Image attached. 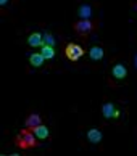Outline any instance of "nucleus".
Wrapping results in <instances>:
<instances>
[{"instance_id":"nucleus-1","label":"nucleus","mask_w":137,"mask_h":156,"mask_svg":"<svg viewBox=\"0 0 137 156\" xmlns=\"http://www.w3.org/2000/svg\"><path fill=\"white\" fill-rule=\"evenodd\" d=\"M16 147L21 150H31L37 147V137L34 134V130L31 129H23L15 138Z\"/></svg>"},{"instance_id":"nucleus-2","label":"nucleus","mask_w":137,"mask_h":156,"mask_svg":"<svg viewBox=\"0 0 137 156\" xmlns=\"http://www.w3.org/2000/svg\"><path fill=\"white\" fill-rule=\"evenodd\" d=\"M65 55L70 61H78L84 55V50H82L81 45H78V44H68L66 48H65Z\"/></svg>"},{"instance_id":"nucleus-3","label":"nucleus","mask_w":137,"mask_h":156,"mask_svg":"<svg viewBox=\"0 0 137 156\" xmlns=\"http://www.w3.org/2000/svg\"><path fill=\"white\" fill-rule=\"evenodd\" d=\"M73 29L76 31L79 36H85V34H89L90 31H94V24L90 20H81V21H76L73 24Z\"/></svg>"},{"instance_id":"nucleus-4","label":"nucleus","mask_w":137,"mask_h":156,"mask_svg":"<svg viewBox=\"0 0 137 156\" xmlns=\"http://www.w3.org/2000/svg\"><path fill=\"white\" fill-rule=\"evenodd\" d=\"M41 124H42V119H41L39 114H31V116H27V119H26V127H27V129H31V130H34L36 127H39Z\"/></svg>"},{"instance_id":"nucleus-5","label":"nucleus","mask_w":137,"mask_h":156,"mask_svg":"<svg viewBox=\"0 0 137 156\" xmlns=\"http://www.w3.org/2000/svg\"><path fill=\"white\" fill-rule=\"evenodd\" d=\"M111 74H113V77H115V79L121 80V79H124V77H126V74H128V69H126V66H124V65H116L115 68H113Z\"/></svg>"},{"instance_id":"nucleus-6","label":"nucleus","mask_w":137,"mask_h":156,"mask_svg":"<svg viewBox=\"0 0 137 156\" xmlns=\"http://www.w3.org/2000/svg\"><path fill=\"white\" fill-rule=\"evenodd\" d=\"M27 44L31 45V47H39V45H42L44 44V37H42V34H39V32H32L29 39H27Z\"/></svg>"},{"instance_id":"nucleus-7","label":"nucleus","mask_w":137,"mask_h":156,"mask_svg":"<svg viewBox=\"0 0 137 156\" xmlns=\"http://www.w3.org/2000/svg\"><path fill=\"white\" fill-rule=\"evenodd\" d=\"M89 55H90V60H94V61H100L102 58H103V48L99 47V45H95V47L90 48Z\"/></svg>"},{"instance_id":"nucleus-8","label":"nucleus","mask_w":137,"mask_h":156,"mask_svg":"<svg viewBox=\"0 0 137 156\" xmlns=\"http://www.w3.org/2000/svg\"><path fill=\"white\" fill-rule=\"evenodd\" d=\"M29 61H31V65L34 68H41L44 65V61H45V56L42 53H32L29 56Z\"/></svg>"},{"instance_id":"nucleus-9","label":"nucleus","mask_w":137,"mask_h":156,"mask_svg":"<svg viewBox=\"0 0 137 156\" xmlns=\"http://www.w3.org/2000/svg\"><path fill=\"white\" fill-rule=\"evenodd\" d=\"M87 138L90 143H100L102 142V132L99 129H90L87 132Z\"/></svg>"},{"instance_id":"nucleus-10","label":"nucleus","mask_w":137,"mask_h":156,"mask_svg":"<svg viewBox=\"0 0 137 156\" xmlns=\"http://www.w3.org/2000/svg\"><path fill=\"white\" fill-rule=\"evenodd\" d=\"M78 15L81 16L82 20H90V16H92V7H90V5H81Z\"/></svg>"},{"instance_id":"nucleus-11","label":"nucleus","mask_w":137,"mask_h":156,"mask_svg":"<svg viewBox=\"0 0 137 156\" xmlns=\"http://www.w3.org/2000/svg\"><path fill=\"white\" fill-rule=\"evenodd\" d=\"M34 134H36V137L39 138V140H44V138H47V137H49V129H47V126L41 124L39 127H36V129H34Z\"/></svg>"},{"instance_id":"nucleus-12","label":"nucleus","mask_w":137,"mask_h":156,"mask_svg":"<svg viewBox=\"0 0 137 156\" xmlns=\"http://www.w3.org/2000/svg\"><path fill=\"white\" fill-rule=\"evenodd\" d=\"M102 113H103V116L106 119L113 118V113H115V106H113V103H105V105L102 106Z\"/></svg>"},{"instance_id":"nucleus-13","label":"nucleus","mask_w":137,"mask_h":156,"mask_svg":"<svg viewBox=\"0 0 137 156\" xmlns=\"http://www.w3.org/2000/svg\"><path fill=\"white\" fill-rule=\"evenodd\" d=\"M41 53L45 56V60H52L53 56H55V50H53V47H52V45H44Z\"/></svg>"},{"instance_id":"nucleus-14","label":"nucleus","mask_w":137,"mask_h":156,"mask_svg":"<svg viewBox=\"0 0 137 156\" xmlns=\"http://www.w3.org/2000/svg\"><path fill=\"white\" fill-rule=\"evenodd\" d=\"M44 44H45V45H52V47H53V44H55V39H53V36H50V34H47V36H44Z\"/></svg>"},{"instance_id":"nucleus-15","label":"nucleus","mask_w":137,"mask_h":156,"mask_svg":"<svg viewBox=\"0 0 137 156\" xmlns=\"http://www.w3.org/2000/svg\"><path fill=\"white\" fill-rule=\"evenodd\" d=\"M113 118H119V111H118V109H115V113H113Z\"/></svg>"},{"instance_id":"nucleus-16","label":"nucleus","mask_w":137,"mask_h":156,"mask_svg":"<svg viewBox=\"0 0 137 156\" xmlns=\"http://www.w3.org/2000/svg\"><path fill=\"white\" fill-rule=\"evenodd\" d=\"M7 2L8 0H0V5H7Z\"/></svg>"},{"instance_id":"nucleus-17","label":"nucleus","mask_w":137,"mask_h":156,"mask_svg":"<svg viewBox=\"0 0 137 156\" xmlns=\"http://www.w3.org/2000/svg\"><path fill=\"white\" fill-rule=\"evenodd\" d=\"M135 66H137V58H135Z\"/></svg>"}]
</instances>
